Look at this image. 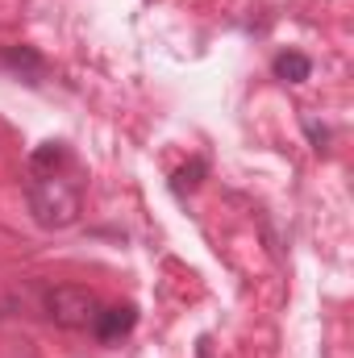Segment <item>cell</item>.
Instances as JSON below:
<instances>
[{
  "label": "cell",
  "instance_id": "obj_2",
  "mask_svg": "<svg viewBox=\"0 0 354 358\" xmlns=\"http://www.w3.org/2000/svg\"><path fill=\"white\" fill-rule=\"evenodd\" d=\"M96 313H100V304H96V296H92L88 287L59 283L46 296V317L55 325H63V329H88L92 321H96Z\"/></svg>",
  "mask_w": 354,
  "mask_h": 358
},
{
  "label": "cell",
  "instance_id": "obj_6",
  "mask_svg": "<svg viewBox=\"0 0 354 358\" xmlns=\"http://www.w3.org/2000/svg\"><path fill=\"white\" fill-rule=\"evenodd\" d=\"M63 159H67V150H63L59 142H42V146L34 150V159H29V167H34V171H55V167H59Z\"/></svg>",
  "mask_w": 354,
  "mask_h": 358
},
{
  "label": "cell",
  "instance_id": "obj_7",
  "mask_svg": "<svg viewBox=\"0 0 354 358\" xmlns=\"http://www.w3.org/2000/svg\"><path fill=\"white\" fill-rule=\"evenodd\" d=\"M200 176H204V163H192V167H183V171H176V192H192L196 183H200Z\"/></svg>",
  "mask_w": 354,
  "mask_h": 358
},
{
  "label": "cell",
  "instance_id": "obj_5",
  "mask_svg": "<svg viewBox=\"0 0 354 358\" xmlns=\"http://www.w3.org/2000/svg\"><path fill=\"white\" fill-rule=\"evenodd\" d=\"M0 63H4V67H13L17 76L25 71V84H38V76H42V59H38L29 46H13V50H4V55H0Z\"/></svg>",
  "mask_w": 354,
  "mask_h": 358
},
{
  "label": "cell",
  "instance_id": "obj_3",
  "mask_svg": "<svg viewBox=\"0 0 354 358\" xmlns=\"http://www.w3.org/2000/svg\"><path fill=\"white\" fill-rule=\"evenodd\" d=\"M138 325V308L134 304H117V308H100L96 313V321H92V329H96V338L104 342V346H113V342H121L129 329Z\"/></svg>",
  "mask_w": 354,
  "mask_h": 358
},
{
  "label": "cell",
  "instance_id": "obj_1",
  "mask_svg": "<svg viewBox=\"0 0 354 358\" xmlns=\"http://www.w3.org/2000/svg\"><path fill=\"white\" fill-rule=\"evenodd\" d=\"M80 187L59 171H34L29 179V213L42 229H67L80 221Z\"/></svg>",
  "mask_w": 354,
  "mask_h": 358
},
{
  "label": "cell",
  "instance_id": "obj_4",
  "mask_svg": "<svg viewBox=\"0 0 354 358\" xmlns=\"http://www.w3.org/2000/svg\"><path fill=\"white\" fill-rule=\"evenodd\" d=\"M271 71H275V80H283V84H304V80L313 76V63H309L304 55H296V50H283V55H275Z\"/></svg>",
  "mask_w": 354,
  "mask_h": 358
}]
</instances>
